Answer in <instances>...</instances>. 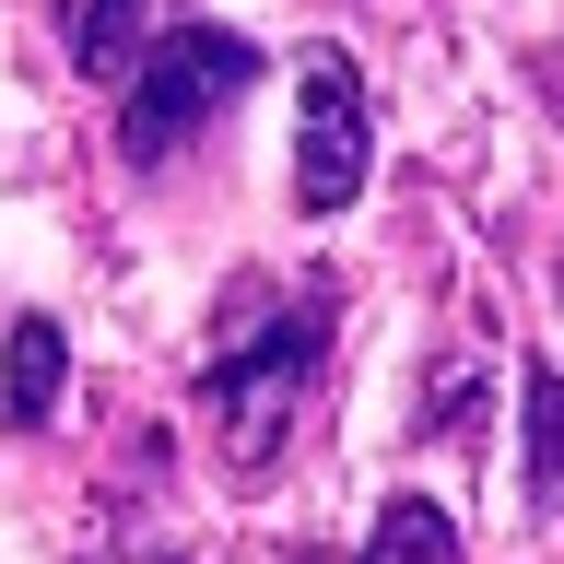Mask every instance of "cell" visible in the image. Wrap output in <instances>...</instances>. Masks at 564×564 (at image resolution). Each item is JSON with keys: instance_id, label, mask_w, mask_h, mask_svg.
<instances>
[{"instance_id": "cell-1", "label": "cell", "mask_w": 564, "mask_h": 564, "mask_svg": "<svg viewBox=\"0 0 564 564\" xmlns=\"http://www.w3.org/2000/svg\"><path fill=\"white\" fill-rule=\"evenodd\" d=\"M317 352H329V306H271L236 352H212L200 412H212V447H224L236 482H271L282 435H294V400H306V377H317Z\"/></svg>"}, {"instance_id": "cell-8", "label": "cell", "mask_w": 564, "mask_h": 564, "mask_svg": "<svg viewBox=\"0 0 564 564\" xmlns=\"http://www.w3.org/2000/svg\"><path fill=\"white\" fill-rule=\"evenodd\" d=\"M83 564H176V553L153 541V529H130V518H118V529H95V541H83Z\"/></svg>"}, {"instance_id": "cell-4", "label": "cell", "mask_w": 564, "mask_h": 564, "mask_svg": "<svg viewBox=\"0 0 564 564\" xmlns=\"http://www.w3.org/2000/svg\"><path fill=\"white\" fill-rule=\"evenodd\" d=\"M59 47L83 83H130L153 47V0H59Z\"/></svg>"}, {"instance_id": "cell-7", "label": "cell", "mask_w": 564, "mask_h": 564, "mask_svg": "<svg viewBox=\"0 0 564 564\" xmlns=\"http://www.w3.org/2000/svg\"><path fill=\"white\" fill-rule=\"evenodd\" d=\"M365 564H458V518L435 506V494H388V506H377V541H365Z\"/></svg>"}, {"instance_id": "cell-2", "label": "cell", "mask_w": 564, "mask_h": 564, "mask_svg": "<svg viewBox=\"0 0 564 564\" xmlns=\"http://www.w3.org/2000/svg\"><path fill=\"white\" fill-rule=\"evenodd\" d=\"M247 83H259V47H247V35H224V24L153 35L141 70H130V95H118V153H130V165H176Z\"/></svg>"}, {"instance_id": "cell-5", "label": "cell", "mask_w": 564, "mask_h": 564, "mask_svg": "<svg viewBox=\"0 0 564 564\" xmlns=\"http://www.w3.org/2000/svg\"><path fill=\"white\" fill-rule=\"evenodd\" d=\"M59 377H70L59 317H12V377H0V412H12V423H47V412H59Z\"/></svg>"}, {"instance_id": "cell-9", "label": "cell", "mask_w": 564, "mask_h": 564, "mask_svg": "<svg viewBox=\"0 0 564 564\" xmlns=\"http://www.w3.org/2000/svg\"><path fill=\"white\" fill-rule=\"evenodd\" d=\"M553 282H564V259H553Z\"/></svg>"}, {"instance_id": "cell-3", "label": "cell", "mask_w": 564, "mask_h": 564, "mask_svg": "<svg viewBox=\"0 0 564 564\" xmlns=\"http://www.w3.org/2000/svg\"><path fill=\"white\" fill-rule=\"evenodd\" d=\"M365 165H377L365 70H352V47H306V59H294V212H317V224L352 212Z\"/></svg>"}, {"instance_id": "cell-6", "label": "cell", "mask_w": 564, "mask_h": 564, "mask_svg": "<svg viewBox=\"0 0 564 564\" xmlns=\"http://www.w3.org/2000/svg\"><path fill=\"white\" fill-rule=\"evenodd\" d=\"M518 423H529V506L564 518V377H553V365L518 377Z\"/></svg>"}]
</instances>
